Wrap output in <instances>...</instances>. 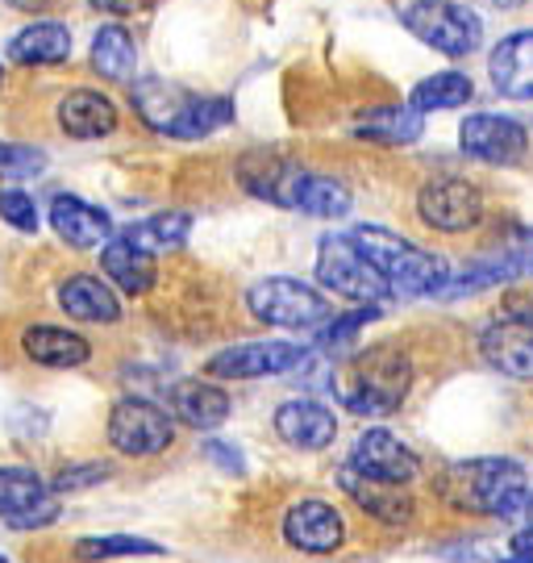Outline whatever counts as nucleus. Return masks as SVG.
Here are the masks:
<instances>
[{"label":"nucleus","instance_id":"5","mask_svg":"<svg viewBox=\"0 0 533 563\" xmlns=\"http://www.w3.org/2000/svg\"><path fill=\"white\" fill-rule=\"evenodd\" d=\"M104 434H109V446L125 460H155L176 443V418L167 405L151 397H121L109 409Z\"/></svg>","mask_w":533,"mask_h":563},{"label":"nucleus","instance_id":"21","mask_svg":"<svg viewBox=\"0 0 533 563\" xmlns=\"http://www.w3.org/2000/svg\"><path fill=\"white\" fill-rule=\"evenodd\" d=\"M21 351H25V360H34L38 367H55V372L84 367L92 360V342L63 325H30L21 334Z\"/></svg>","mask_w":533,"mask_h":563},{"label":"nucleus","instance_id":"11","mask_svg":"<svg viewBox=\"0 0 533 563\" xmlns=\"http://www.w3.org/2000/svg\"><path fill=\"white\" fill-rule=\"evenodd\" d=\"M351 472L358 476H367V481H379V484H404L417 481L421 476V460H417V451L409 443H400L392 430H363L351 446V460H346Z\"/></svg>","mask_w":533,"mask_h":563},{"label":"nucleus","instance_id":"1","mask_svg":"<svg viewBox=\"0 0 533 563\" xmlns=\"http://www.w3.org/2000/svg\"><path fill=\"white\" fill-rule=\"evenodd\" d=\"M442 497L475 518H500V522H521L533 514V488L525 467L517 460H463L442 472Z\"/></svg>","mask_w":533,"mask_h":563},{"label":"nucleus","instance_id":"2","mask_svg":"<svg viewBox=\"0 0 533 563\" xmlns=\"http://www.w3.org/2000/svg\"><path fill=\"white\" fill-rule=\"evenodd\" d=\"M351 242L371 260V267L392 288V297H442V288L451 280V267L442 255L400 239L384 225H358L351 230Z\"/></svg>","mask_w":533,"mask_h":563},{"label":"nucleus","instance_id":"26","mask_svg":"<svg viewBox=\"0 0 533 563\" xmlns=\"http://www.w3.org/2000/svg\"><path fill=\"white\" fill-rule=\"evenodd\" d=\"M92 67H97L104 80L134 84V71H138L134 34L125 25H100L97 38H92Z\"/></svg>","mask_w":533,"mask_h":563},{"label":"nucleus","instance_id":"18","mask_svg":"<svg viewBox=\"0 0 533 563\" xmlns=\"http://www.w3.org/2000/svg\"><path fill=\"white\" fill-rule=\"evenodd\" d=\"M171 418L184 422L188 430H200V434H209V430H218V426L230 422V393L213 380H179L171 384Z\"/></svg>","mask_w":533,"mask_h":563},{"label":"nucleus","instance_id":"34","mask_svg":"<svg viewBox=\"0 0 533 563\" xmlns=\"http://www.w3.org/2000/svg\"><path fill=\"white\" fill-rule=\"evenodd\" d=\"M0 222H9L18 234H38V205L21 188H0Z\"/></svg>","mask_w":533,"mask_h":563},{"label":"nucleus","instance_id":"19","mask_svg":"<svg viewBox=\"0 0 533 563\" xmlns=\"http://www.w3.org/2000/svg\"><path fill=\"white\" fill-rule=\"evenodd\" d=\"M492 71V88L509 101H533V30H517L488 59Z\"/></svg>","mask_w":533,"mask_h":563},{"label":"nucleus","instance_id":"14","mask_svg":"<svg viewBox=\"0 0 533 563\" xmlns=\"http://www.w3.org/2000/svg\"><path fill=\"white\" fill-rule=\"evenodd\" d=\"M271 422H276V434L292 451H325L337 439V413L325 401H313V397L284 401Z\"/></svg>","mask_w":533,"mask_h":563},{"label":"nucleus","instance_id":"36","mask_svg":"<svg viewBox=\"0 0 533 563\" xmlns=\"http://www.w3.org/2000/svg\"><path fill=\"white\" fill-rule=\"evenodd\" d=\"M500 318H509V322H525L533 325V276L525 280H513V288L504 292V301H500Z\"/></svg>","mask_w":533,"mask_h":563},{"label":"nucleus","instance_id":"12","mask_svg":"<svg viewBox=\"0 0 533 563\" xmlns=\"http://www.w3.org/2000/svg\"><path fill=\"white\" fill-rule=\"evenodd\" d=\"M284 543L304 555H334L346 543V518L325 497H300L284 514Z\"/></svg>","mask_w":533,"mask_h":563},{"label":"nucleus","instance_id":"29","mask_svg":"<svg viewBox=\"0 0 533 563\" xmlns=\"http://www.w3.org/2000/svg\"><path fill=\"white\" fill-rule=\"evenodd\" d=\"M71 555H76L79 563L134 560V555L155 560V555H163V547L151 543V539H142V534H88V539H79V543L71 547Z\"/></svg>","mask_w":533,"mask_h":563},{"label":"nucleus","instance_id":"10","mask_svg":"<svg viewBox=\"0 0 533 563\" xmlns=\"http://www.w3.org/2000/svg\"><path fill=\"white\" fill-rule=\"evenodd\" d=\"M59 518V501L34 467L9 463L0 467V522L13 530H42Z\"/></svg>","mask_w":533,"mask_h":563},{"label":"nucleus","instance_id":"3","mask_svg":"<svg viewBox=\"0 0 533 563\" xmlns=\"http://www.w3.org/2000/svg\"><path fill=\"white\" fill-rule=\"evenodd\" d=\"M409 388H413V360L396 342H376L358 351L337 384L346 409L363 418H392L409 397Z\"/></svg>","mask_w":533,"mask_h":563},{"label":"nucleus","instance_id":"16","mask_svg":"<svg viewBox=\"0 0 533 563\" xmlns=\"http://www.w3.org/2000/svg\"><path fill=\"white\" fill-rule=\"evenodd\" d=\"M51 225L71 251H100L113 242V222L109 213L88 205L84 197H71V192H59L51 201Z\"/></svg>","mask_w":533,"mask_h":563},{"label":"nucleus","instance_id":"37","mask_svg":"<svg viewBox=\"0 0 533 563\" xmlns=\"http://www.w3.org/2000/svg\"><path fill=\"white\" fill-rule=\"evenodd\" d=\"M200 451H204V460H213L221 467V472H242V451H237V446H230V443H221V439H204V446H200Z\"/></svg>","mask_w":533,"mask_h":563},{"label":"nucleus","instance_id":"6","mask_svg":"<svg viewBox=\"0 0 533 563\" xmlns=\"http://www.w3.org/2000/svg\"><path fill=\"white\" fill-rule=\"evenodd\" d=\"M317 280H321L325 292L355 305H379L392 297V288L371 267V260L351 242V234H325L321 239V246H317Z\"/></svg>","mask_w":533,"mask_h":563},{"label":"nucleus","instance_id":"23","mask_svg":"<svg viewBox=\"0 0 533 563\" xmlns=\"http://www.w3.org/2000/svg\"><path fill=\"white\" fill-rule=\"evenodd\" d=\"M9 59L21 67H55L71 59V30L63 21H34L9 42Z\"/></svg>","mask_w":533,"mask_h":563},{"label":"nucleus","instance_id":"31","mask_svg":"<svg viewBox=\"0 0 533 563\" xmlns=\"http://www.w3.org/2000/svg\"><path fill=\"white\" fill-rule=\"evenodd\" d=\"M230 121H234V101H225V97H192L184 104L179 121L171 125V139H209Z\"/></svg>","mask_w":533,"mask_h":563},{"label":"nucleus","instance_id":"40","mask_svg":"<svg viewBox=\"0 0 533 563\" xmlns=\"http://www.w3.org/2000/svg\"><path fill=\"white\" fill-rule=\"evenodd\" d=\"M13 9H21V13H42V9H51L55 0H9Z\"/></svg>","mask_w":533,"mask_h":563},{"label":"nucleus","instance_id":"8","mask_svg":"<svg viewBox=\"0 0 533 563\" xmlns=\"http://www.w3.org/2000/svg\"><path fill=\"white\" fill-rule=\"evenodd\" d=\"M417 218L437 234H467L484 218V192L463 176H434L417 192Z\"/></svg>","mask_w":533,"mask_h":563},{"label":"nucleus","instance_id":"41","mask_svg":"<svg viewBox=\"0 0 533 563\" xmlns=\"http://www.w3.org/2000/svg\"><path fill=\"white\" fill-rule=\"evenodd\" d=\"M0 563H13V560H4V555H0Z\"/></svg>","mask_w":533,"mask_h":563},{"label":"nucleus","instance_id":"33","mask_svg":"<svg viewBox=\"0 0 533 563\" xmlns=\"http://www.w3.org/2000/svg\"><path fill=\"white\" fill-rule=\"evenodd\" d=\"M46 167V155L38 146H18V142H0V180H30Z\"/></svg>","mask_w":533,"mask_h":563},{"label":"nucleus","instance_id":"15","mask_svg":"<svg viewBox=\"0 0 533 563\" xmlns=\"http://www.w3.org/2000/svg\"><path fill=\"white\" fill-rule=\"evenodd\" d=\"M479 355L509 380H533V325L496 318L479 334Z\"/></svg>","mask_w":533,"mask_h":563},{"label":"nucleus","instance_id":"13","mask_svg":"<svg viewBox=\"0 0 533 563\" xmlns=\"http://www.w3.org/2000/svg\"><path fill=\"white\" fill-rule=\"evenodd\" d=\"M458 142L471 159L492 163V167H513L530 151L525 125L513 118H500V113H471L458 130Z\"/></svg>","mask_w":533,"mask_h":563},{"label":"nucleus","instance_id":"4","mask_svg":"<svg viewBox=\"0 0 533 563\" xmlns=\"http://www.w3.org/2000/svg\"><path fill=\"white\" fill-rule=\"evenodd\" d=\"M246 309L263 325L279 330H321L334 318V305L317 292L313 284L292 280V276H267L246 292Z\"/></svg>","mask_w":533,"mask_h":563},{"label":"nucleus","instance_id":"38","mask_svg":"<svg viewBox=\"0 0 533 563\" xmlns=\"http://www.w3.org/2000/svg\"><path fill=\"white\" fill-rule=\"evenodd\" d=\"M500 563H533V526H521L509 547L500 551Z\"/></svg>","mask_w":533,"mask_h":563},{"label":"nucleus","instance_id":"7","mask_svg":"<svg viewBox=\"0 0 533 563\" xmlns=\"http://www.w3.org/2000/svg\"><path fill=\"white\" fill-rule=\"evenodd\" d=\"M400 18H404V30L413 38L434 46L437 55H446V59H467L484 42L479 13H471L467 4H455V0H413Z\"/></svg>","mask_w":533,"mask_h":563},{"label":"nucleus","instance_id":"25","mask_svg":"<svg viewBox=\"0 0 533 563\" xmlns=\"http://www.w3.org/2000/svg\"><path fill=\"white\" fill-rule=\"evenodd\" d=\"M100 272H104V280L118 284L125 297H146L155 288V255H146L125 239L100 246Z\"/></svg>","mask_w":533,"mask_h":563},{"label":"nucleus","instance_id":"35","mask_svg":"<svg viewBox=\"0 0 533 563\" xmlns=\"http://www.w3.org/2000/svg\"><path fill=\"white\" fill-rule=\"evenodd\" d=\"M113 467L104 460H88V463H67L59 476H55V493H79V488H92V484L109 481Z\"/></svg>","mask_w":533,"mask_h":563},{"label":"nucleus","instance_id":"24","mask_svg":"<svg viewBox=\"0 0 533 563\" xmlns=\"http://www.w3.org/2000/svg\"><path fill=\"white\" fill-rule=\"evenodd\" d=\"M425 134V118L413 104H379L355 118V139L379 142V146H413Z\"/></svg>","mask_w":533,"mask_h":563},{"label":"nucleus","instance_id":"27","mask_svg":"<svg viewBox=\"0 0 533 563\" xmlns=\"http://www.w3.org/2000/svg\"><path fill=\"white\" fill-rule=\"evenodd\" d=\"M188 101H192V92H184L176 84H163V80L134 84V109H138V118L151 130H158V134H171V125L179 121Z\"/></svg>","mask_w":533,"mask_h":563},{"label":"nucleus","instance_id":"28","mask_svg":"<svg viewBox=\"0 0 533 563\" xmlns=\"http://www.w3.org/2000/svg\"><path fill=\"white\" fill-rule=\"evenodd\" d=\"M188 234H192V218L179 213V209H171V213H155V218H146V222H134L121 239L134 242V246L146 251V255H158V251H176V246H184Z\"/></svg>","mask_w":533,"mask_h":563},{"label":"nucleus","instance_id":"20","mask_svg":"<svg viewBox=\"0 0 533 563\" xmlns=\"http://www.w3.org/2000/svg\"><path fill=\"white\" fill-rule=\"evenodd\" d=\"M59 309L67 313V318H76V322H92V325H113L121 318L118 292L109 288V280L88 276V272L67 276V280L59 284Z\"/></svg>","mask_w":533,"mask_h":563},{"label":"nucleus","instance_id":"22","mask_svg":"<svg viewBox=\"0 0 533 563\" xmlns=\"http://www.w3.org/2000/svg\"><path fill=\"white\" fill-rule=\"evenodd\" d=\"M59 130L71 139H104L118 130V104L97 88H76L59 101Z\"/></svg>","mask_w":533,"mask_h":563},{"label":"nucleus","instance_id":"30","mask_svg":"<svg viewBox=\"0 0 533 563\" xmlns=\"http://www.w3.org/2000/svg\"><path fill=\"white\" fill-rule=\"evenodd\" d=\"M471 92H475V84L467 80L463 71H437V76L417 84L409 104L425 118V113H434V109H458V104H467Z\"/></svg>","mask_w":533,"mask_h":563},{"label":"nucleus","instance_id":"32","mask_svg":"<svg viewBox=\"0 0 533 563\" xmlns=\"http://www.w3.org/2000/svg\"><path fill=\"white\" fill-rule=\"evenodd\" d=\"M376 318H379V305H358V309H351V313H334L330 322L321 325V346H325V351L351 346V342L376 322Z\"/></svg>","mask_w":533,"mask_h":563},{"label":"nucleus","instance_id":"17","mask_svg":"<svg viewBox=\"0 0 533 563\" xmlns=\"http://www.w3.org/2000/svg\"><path fill=\"white\" fill-rule=\"evenodd\" d=\"M337 484H342V493H346V497H351L367 518H376L379 526H409L413 522L417 501L400 488V484L367 481V476H358V472H351V467H342V472H337Z\"/></svg>","mask_w":533,"mask_h":563},{"label":"nucleus","instance_id":"9","mask_svg":"<svg viewBox=\"0 0 533 563\" xmlns=\"http://www.w3.org/2000/svg\"><path fill=\"white\" fill-rule=\"evenodd\" d=\"M304 360V346L284 339H258V342H234L218 351L204 363V372L213 380H263V376H284L297 372V363Z\"/></svg>","mask_w":533,"mask_h":563},{"label":"nucleus","instance_id":"39","mask_svg":"<svg viewBox=\"0 0 533 563\" xmlns=\"http://www.w3.org/2000/svg\"><path fill=\"white\" fill-rule=\"evenodd\" d=\"M92 9L100 13H118V18H130V13H142V9H151L155 0H88Z\"/></svg>","mask_w":533,"mask_h":563}]
</instances>
